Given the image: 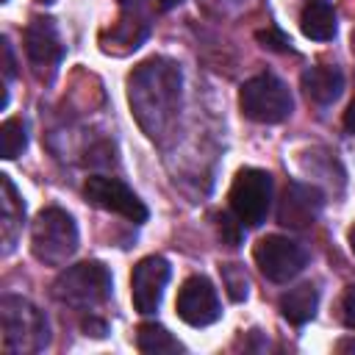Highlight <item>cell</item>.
Masks as SVG:
<instances>
[{
  "label": "cell",
  "instance_id": "cell-1",
  "mask_svg": "<svg viewBox=\"0 0 355 355\" xmlns=\"http://www.w3.org/2000/svg\"><path fill=\"white\" fill-rule=\"evenodd\" d=\"M128 100L139 128L150 139L172 130L180 105V69L166 58H150L128 78Z\"/></svg>",
  "mask_w": 355,
  "mask_h": 355
},
{
  "label": "cell",
  "instance_id": "cell-2",
  "mask_svg": "<svg viewBox=\"0 0 355 355\" xmlns=\"http://www.w3.org/2000/svg\"><path fill=\"white\" fill-rule=\"evenodd\" d=\"M0 322L6 352H39L50 338L44 313L17 294H6L0 300Z\"/></svg>",
  "mask_w": 355,
  "mask_h": 355
},
{
  "label": "cell",
  "instance_id": "cell-3",
  "mask_svg": "<svg viewBox=\"0 0 355 355\" xmlns=\"http://www.w3.org/2000/svg\"><path fill=\"white\" fill-rule=\"evenodd\" d=\"M33 258L47 266H64L78 250V227L61 208H44L31 230Z\"/></svg>",
  "mask_w": 355,
  "mask_h": 355
},
{
  "label": "cell",
  "instance_id": "cell-4",
  "mask_svg": "<svg viewBox=\"0 0 355 355\" xmlns=\"http://www.w3.org/2000/svg\"><path fill=\"white\" fill-rule=\"evenodd\" d=\"M239 105H241V114L247 119L261 122V125H277V122L288 119V114L294 108V100H291L288 86L280 78L263 72V75L250 78L241 86Z\"/></svg>",
  "mask_w": 355,
  "mask_h": 355
},
{
  "label": "cell",
  "instance_id": "cell-5",
  "mask_svg": "<svg viewBox=\"0 0 355 355\" xmlns=\"http://www.w3.org/2000/svg\"><path fill=\"white\" fill-rule=\"evenodd\" d=\"M111 294V275L100 261H83L64 269L53 283V297L72 308H94Z\"/></svg>",
  "mask_w": 355,
  "mask_h": 355
},
{
  "label": "cell",
  "instance_id": "cell-6",
  "mask_svg": "<svg viewBox=\"0 0 355 355\" xmlns=\"http://www.w3.org/2000/svg\"><path fill=\"white\" fill-rule=\"evenodd\" d=\"M272 205V175L255 166L239 169L230 186V211L239 216L241 225L258 227Z\"/></svg>",
  "mask_w": 355,
  "mask_h": 355
},
{
  "label": "cell",
  "instance_id": "cell-7",
  "mask_svg": "<svg viewBox=\"0 0 355 355\" xmlns=\"http://www.w3.org/2000/svg\"><path fill=\"white\" fill-rule=\"evenodd\" d=\"M252 258L261 269V275L272 283H288L291 277H297L308 261V252L291 241L288 236H263L255 250Z\"/></svg>",
  "mask_w": 355,
  "mask_h": 355
},
{
  "label": "cell",
  "instance_id": "cell-8",
  "mask_svg": "<svg viewBox=\"0 0 355 355\" xmlns=\"http://www.w3.org/2000/svg\"><path fill=\"white\" fill-rule=\"evenodd\" d=\"M83 197L103 208V211H111V214H119L125 219H130L133 225H141L147 222L150 211L147 205L133 194V189H128L119 178H105V175H92L83 186Z\"/></svg>",
  "mask_w": 355,
  "mask_h": 355
},
{
  "label": "cell",
  "instance_id": "cell-9",
  "mask_svg": "<svg viewBox=\"0 0 355 355\" xmlns=\"http://www.w3.org/2000/svg\"><path fill=\"white\" fill-rule=\"evenodd\" d=\"M175 311L191 327H208V324H214L222 316V308H219V297H216L214 283L208 277H202V275L189 277L180 286V291H178Z\"/></svg>",
  "mask_w": 355,
  "mask_h": 355
},
{
  "label": "cell",
  "instance_id": "cell-10",
  "mask_svg": "<svg viewBox=\"0 0 355 355\" xmlns=\"http://www.w3.org/2000/svg\"><path fill=\"white\" fill-rule=\"evenodd\" d=\"M169 261L161 255H147L133 266L130 275V300L139 313H155L169 283Z\"/></svg>",
  "mask_w": 355,
  "mask_h": 355
},
{
  "label": "cell",
  "instance_id": "cell-11",
  "mask_svg": "<svg viewBox=\"0 0 355 355\" xmlns=\"http://www.w3.org/2000/svg\"><path fill=\"white\" fill-rule=\"evenodd\" d=\"M322 205H324V197L319 189L308 186V183H300V180H291L280 197V205H277V222L283 227H291V230H302L308 225L316 222V216L322 214Z\"/></svg>",
  "mask_w": 355,
  "mask_h": 355
},
{
  "label": "cell",
  "instance_id": "cell-12",
  "mask_svg": "<svg viewBox=\"0 0 355 355\" xmlns=\"http://www.w3.org/2000/svg\"><path fill=\"white\" fill-rule=\"evenodd\" d=\"M22 39H25V53L33 67H55L64 58V44H61V36H58V28L53 25V19L36 17L25 28Z\"/></svg>",
  "mask_w": 355,
  "mask_h": 355
},
{
  "label": "cell",
  "instance_id": "cell-13",
  "mask_svg": "<svg viewBox=\"0 0 355 355\" xmlns=\"http://www.w3.org/2000/svg\"><path fill=\"white\" fill-rule=\"evenodd\" d=\"M305 94L319 103V105H330L338 100L341 89H344V75L338 67H308L300 78Z\"/></svg>",
  "mask_w": 355,
  "mask_h": 355
},
{
  "label": "cell",
  "instance_id": "cell-14",
  "mask_svg": "<svg viewBox=\"0 0 355 355\" xmlns=\"http://www.w3.org/2000/svg\"><path fill=\"white\" fill-rule=\"evenodd\" d=\"M316 305H319V291H316L313 283H300V286L288 288V291L280 297V313H283L291 324H297V327L313 319Z\"/></svg>",
  "mask_w": 355,
  "mask_h": 355
},
{
  "label": "cell",
  "instance_id": "cell-15",
  "mask_svg": "<svg viewBox=\"0 0 355 355\" xmlns=\"http://www.w3.org/2000/svg\"><path fill=\"white\" fill-rule=\"evenodd\" d=\"M0 186H3V200H0V205H3V244H6L3 250L11 252L14 241H17L19 230H22L25 205H22V200H19V194H17V189H14L8 175H0Z\"/></svg>",
  "mask_w": 355,
  "mask_h": 355
},
{
  "label": "cell",
  "instance_id": "cell-16",
  "mask_svg": "<svg viewBox=\"0 0 355 355\" xmlns=\"http://www.w3.org/2000/svg\"><path fill=\"white\" fill-rule=\"evenodd\" d=\"M300 31L313 42L333 39L336 36V11L322 0H311L300 14Z\"/></svg>",
  "mask_w": 355,
  "mask_h": 355
},
{
  "label": "cell",
  "instance_id": "cell-17",
  "mask_svg": "<svg viewBox=\"0 0 355 355\" xmlns=\"http://www.w3.org/2000/svg\"><path fill=\"white\" fill-rule=\"evenodd\" d=\"M136 347L144 355H161V352H180L183 347L178 344V338L161 327V324H141L136 333Z\"/></svg>",
  "mask_w": 355,
  "mask_h": 355
},
{
  "label": "cell",
  "instance_id": "cell-18",
  "mask_svg": "<svg viewBox=\"0 0 355 355\" xmlns=\"http://www.w3.org/2000/svg\"><path fill=\"white\" fill-rule=\"evenodd\" d=\"M28 144V136H25V125L22 119L11 116L0 125V150H3V158H17Z\"/></svg>",
  "mask_w": 355,
  "mask_h": 355
},
{
  "label": "cell",
  "instance_id": "cell-19",
  "mask_svg": "<svg viewBox=\"0 0 355 355\" xmlns=\"http://www.w3.org/2000/svg\"><path fill=\"white\" fill-rule=\"evenodd\" d=\"M222 283H225L227 297H230L233 302L247 300V294H250V280H247V272H244L239 263H225V266H222Z\"/></svg>",
  "mask_w": 355,
  "mask_h": 355
},
{
  "label": "cell",
  "instance_id": "cell-20",
  "mask_svg": "<svg viewBox=\"0 0 355 355\" xmlns=\"http://www.w3.org/2000/svg\"><path fill=\"white\" fill-rule=\"evenodd\" d=\"M241 222L236 214H216V230H219V239L227 244V247H239L241 241Z\"/></svg>",
  "mask_w": 355,
  "mask_h": 355
},
{
  "label": "cell",
  "instance_id": "cell-21",
  "mask_svg": "<svg viewBox=\"0 0 355 355\" xmlns=\"http://www.w3.org/2000/svg\"><path fill=\"white\" fill-rule=\"evenodd\" d=\"M255 39L266 47V50H275V53H288L291 50V42L288 36L280 31V28H266V31H258Z\"/></svg>",
  "mask_w": 355,
  "mask_h": 355
},
{
  "label": "cell",
  "instance_id": "cell-22",
  "mask_svg": "<svg viewBox=\"0 0 355 355\" xmlns=\"http://www.w3.org/2000/svg\"><path fill=\"white\" fill-rule=\"evenodd\" d=\"M341 319L349 330H355V286H347L341 297Z\"/></svg>",
  "mask_w": 355,
  "mask_h": 355
},
{
  "label": "cell",
  "instance_id": "cell-23",
  "mask_svg": "<svg viewBox=\"0 0 355 355\" xmlns=\"http://www.w3.org/2000/svg\"><path fill=\"white\" fill-rule=\"evenodd\" d=\"M3 75H6V80L14 78V55H11V44H8V39H3Z\"/></svg>",
  "mask_w": 355,
  "mask_h": 355
},
{
  "label": "cell",
  "instance_id": "cell-24",
  "mask_svg": "<svg viewBox=\"0 0 355 355\" xmlns=\"http://www.w3.org/2000/svg\"><path fill=\"white\" fill-rule=\"evenodd\" d=\"M83 330H86V336L92 333V336H105V322H97V319H86L83 322Z\"/></svg>",
  "mask_w": 355,
  "mask_h": 355
},
{
  "label": "cell",
  "instance_id": "cell-25",
  "mask_svg": "<svg viewBox=\"0 0 355 355\" xmlns=\"http://www.w3.org/2000/svg\"><path fill=\"white\" fill-rule=\"evenodd\" d=\"M344 128L349 130V133H355V100L347 105V111H344Z\"/></svg>",
  "mask_w": 355,
  "mask_h": 355
},
{
  "label": "cell",
  "instance_id": "cell-26",
  "mask_svg": "<svg viewBox=\"0 0 355 355\" xmlns=\"http://www.w3.org/2000/svg\"><path fill=\"white\" fill-rule=\"evenodd\" d=\"M178 3H180V0H158V8H161V11H169V8H175Z\"/></svg>",
  "mask_w": 355,
  "mask_h": 355
},
{
  "label": "cell",
  "instance_id": "cell-27",
  "mask_svg": "<svg viewBox=\"0 0 355 355\" xmlns=\"http://www.w3.org/2000/svg\"><path fill=\"white\" fill-rule=\"evenodd\" d=\"M344 349H355V341H341L338 344V352H344Z\"/></svg>",
  "mask_w": 355,
  "mask_h": 355
},
{
  "label": "cell",
  "instance_id": "cell-28",
  "mask_svg": "<svg viewBox=\"0 0 355 355\" xmlns=\"http://www.w3.org/2000/svg\"><path fill=\"white\" fill-rule=\"evenodd\" d=\"M349 250H352V255H355V225H352V230H349Z\"/></svg>",
  "mask_w": 355,
  "mask_h": 355
},
{
  "label": "cell",
  "instance_id": "cell-29",
  "mask_svg": "<svg viewBox=\"0 0 355 355\" xmlns=\"http://www.w3.org/2000/svg\"><path fill=\"white\" fill-rule=\"evenodd\" d=\"M122 3H139V0H122Z\"/></svg>",
  "mask_w": 355,
  "mask_h": 355
}]
</instances>
